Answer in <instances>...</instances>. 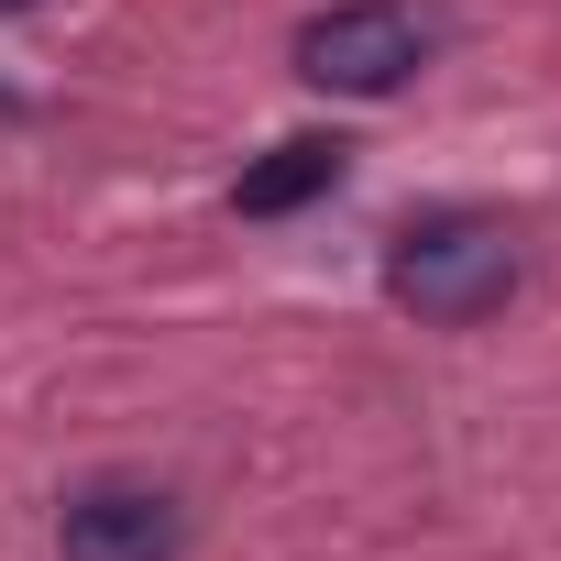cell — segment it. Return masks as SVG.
Listing matches in <instances>:
<instances>
[{"mask_svg":"<svg viewBox=\"0 0 561 561\" xmlns=\"http://www.w3.org/2000/svg\"><path fill=\"white\" fill-rule=\"evenodd\" d=\"M386 287H397V309L462 331V320L506 309V287H517V242H506V220H473V209L419 220V231L386 253Z\"/></svg>","mask_w":561,"mask_h":561,"instance_id":"6da1fadb","label":"cell"},{"mask_svg":"<svg viewBox=\"0 0 561 561\" xmlns=\"http://www.w3.org/2000/svg\"><path fill=\"white\" fill-rule=\"evenodd\" d=\"M419 56H430V23L397 12V0H342V12H309V23H298V78H309V89H342V100L408 89Z\"/></svg>","mask_w":561,"mask_h":561,"instance_id":"7a4b0ae2","label":"cell"},{"mask_svg":"<svg viewBox=\"0 0 561 561\" xmlns=\"http://www.w3.org/2000/svg\"><path fill=\"white\" fill-rule=\"evenodd\" d=\"M56 550L67 561H176V495H154V484H89V495H67V517H56Z\"/></svg>","mask_w":561,"mask_h":561,"instance_id":"3957f363","label":"cell"},{"mask_svg":"<svg viewBox=\"0 0 561 561\" xmlns=\"http://www.w3.org/2000/svg\"><path fill=\"white\" fill-rule=\"evenodd\" d=\"M342 165H353V144H331V133H287L275 154H253L242 165V220H287V209H309V198H331L342 187Z\"/></svg>","mask_w":561,"mask_h":561,"instance_id":"277c9868","label":"cell"}]
</instances>
